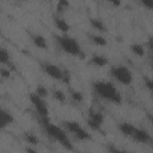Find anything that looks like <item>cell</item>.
<instances>
[{"label":"cell","instance_id":"1","mask_svg":"<svg viewBox=\"0 0 153 153\" xmlns=\"http://www.w3.org/2000/svg\"><path fill=\"white\" fill-rule=\"evenodd\" d=\"M92 91L98 98H100L108 103L115 104V105H120L123 100L122 94H121L120 90L116 87V85L111 81H108V80L93 81L92 82Z\"/></svg>","mask_w":153,"mask_h":153},{"label":"cell","instance_id":"2","mask_svg":"<svg viewBox=\"0 0 153 153\" xmlns=\"http://www.w3.org/2000/svg\"><path fill=\"white\" fill-rule=\"evenodd\" d=\"M42 129H43L44 134L48 137H50L51 140L59 142L63 148H66L68 151H73L74 149L73 145L71 143L68 133L63 127H59V126H56V124H54L51 122H47V123L42 124Z\"/></svg>","mask_w":153,"mask_h":153},{"label":"cell","instance_id":"3","mask_svg":"<svg viewBox=\"0 0 153 153\" xmlns=\"http://www.w3.org/2000/svg\"><path fill=\"white\" fill-rule=\"evenodd\" d=\"M56 43L59 45V48L67 55H71L73 57H78V59H84L85 57V53L80 45V43L72 36H69L68 33H61L59 36L55 37Z\"/></svg>","mask_w":153,"mask_h":153},{"label":"cell","instance_id":"4","mask_svg":"<svg viewBox=\"0 0 153 153\" xmlns=\"http://www.w3.org/2000/svg\"><path fill=\"white\" fill-rule=\"evenodd\" d=\"M29 99H30V103L32 104V106L35 108V111H36V115H37V120L41 123V126L47 123V122H50V120H49V108L47 105L45 98L38 96L33 91L32 93H30Z\"/></svg>","mask_w":153,"mask_h":153},{"label":"cell","instance_id":"5","mask_svg":"<svg viewBox=\"0 0 153 153\" xmlns=\"http://www.w3.org/2000/svg\"><path fill=\"white\" fill-rule=\"evenodd\" d=\"M109 74L112 80L122 86H130L134 81L133 72L124 65H115L110 68Z\"/></svg>","mask_w":153,"mask_h":153},{"label":"cell","instance_id":"6","mask_svg":"<svg viewBox=\"0 0 153 153\" xmlns=\"http://www.w3.org/2000/svg\"><path fill=\"white\" fill-rule=\"evenodd\" d=\"M41 69L43 71V73H45L49 78L57 80V81H62V82H69V72L61 68L60 66L44 61L39 63Z\"/></svg>","mask_w":153,"mask_h":153},{"label":"cell","instance_id":"7","mask_svg":"<svg viewBox=\"0 0 153 153\" xmlns=\"http://www.w3.org/2000/svg\"><path fill=\"white\" fill-rule=\"evenodd\" d=\"M62 127L67 130L68 134H71L72 136H74L78 141H90L92 139L91 134L76 121H63L62 123Z\"/></svg>","mask_w":153,"mask_h":153},{"label":"cell","instance_id":"8","mask_svg":"<svg viewBox=\"0 0 153 153\" xmlns=\"http://www.w3.org/2000/svg\"><path fill=\"white\" fill-rule=\"evenodd\" d=\"M104 121H105V116L102 112H99L97 110H92V109L88 111L86 123H87V127L91 128L92 130L100 131V129L104 124Z\"/></svg>","mask_w":153,"mask_h":153},{"label":"cell","instance_id":"9","mask_svg":"<svg viewBox=\"0 0 153 153\" xmlns=\"http://www.w3.org/2000/svg\"><path fill=\"white\" fill-rule=\"evenodd\" d=\"M131 139L135 141V142H139V143H143V145H148L152 142V137L149 135V133L142 128H136Z\"/></svg>","mask_w":153,"mask_h":153},{"label":"cell","instance_id":"10","mask_svg":"<svg viewBox=\"0 0 153 153\" xmlns=\"http://www.w3.org/2000/svg\"><path fill=\"white\" fill-rule=\"evenodd\" d=\"M88 65H91L92 67H96V68H103L109 65V59L102 54H93L88 59Z\"/></svg>","mask_w":153,"mask_h":153},{"label":"cell","instance_id":"11","mask_svg":"<svg viewBox=\"0 0 153 153\" xmlns=\"http://www.w3.org/2000/svg\"><path fill=\"white\" fill-rule=\"evenodd\" d=\"M117 128H118L120 133H121L123 136L131 139V136H133V134H134V131H135V129H136L137 127H136L135 124L130 123V122H121V123H118Z\"/></svg>","mask_w":153,"mask_h":153},{"label":"cell","instance_id":"12","mask_svg":"<svg viewBox=\"0 0 153 153\" xmlns=\"http://www.w3.org/2000/svg\"><path fill=\"white\" fill-rule=\"evenodd\" d=\"M53 23H54V26H55L61 33H68V31L71 30L69 23H68L66 19H63V18H61V17H59V16H54V17H53Z\"/></svg>","mask_w":153,"mask_h":153},{"label":"cell","instance_id":"13","mask_svg":"<svg viewBox=\"0 0 153 153\" xmlns=\"http://www.w3.org/2000/svg\"><path fill=\"white\" fill-rule=\"evenodd\" d=\"M30 39L32 42V44L42 50H45L48 48V42L45 39L44 36H42L41 33H30Z\"/></svg>","mask_w":153,"mask_h":153},{"label":"cell","instance_id":"14","mask_svg":"<svg viewBox=\"0 0 153 153\" xmlns=\"http://www.w3.org/2000/svg\"><path fill=\"white\" fill-rule=\"evenodd\" d=\"M14 122V116L12 115V112H10L6 109H1V115H0V124L1 128L5 129L6 127L11 126Z\"/></svg>","mask_w":153,"mask_h":153},{"label":"cell","instance_id":"15","mask_svg":"<svg viewBox=\"0 0 153 153\" xmlns=\"http://www.w3.org/2000/svg\"><path fill=\"white\" fill-rule=\"evenodd\" d=\"M90 25L91 27L97 31L98 33H104V32H108V26L105 25V23L99 19V18H90Z\"/></svg>","mask_w":153,"mask_h":153},{"label":"cell","instance_id":"16","mask_svg":"<svg viewBox=\"0 0 153 153\" xmlns=\"http://www.w3.org/2000/svg\"><path fill=\"white\" fill-rule=\"evenodd\" d=\"M129 50L133 55H135L136 57H143L146 55V48L141 44V43H133L129 45Z\"/></svg>","mask_w":153,"mask_h":153},{"label":"cell","instance_id":"17","mask_svg":"<svg viewBox=\"0 0 153 153\" xmlns=\"http://www.w3.org/2000/svg\"><path fill=\"white\" fill-rule=\"evenodd\" d=\"M88 39L94 45H98V47H105L108 44L106 38L103 35H100V33H90L88 35Z\"/></svg>","mask_w":153,"mask_h":153},{"label":"cell","instance_id":"18","mask_svg":"<svg viewBox=\"0 0 153 153\" xmlns=\"http://www.w3.org/2000/svg\"><path fill=\"white\" fill-rule=\"evenodd\" d=\"M23 140L25 141L26 145H32V146H36L39 143V139L36 134L31 133V131H25L23 133Z\"/></svg>","mask_w":153,"mask_h":153},{"label":"cell","instance_id":"19","mask_svg":"<svg viewBox=\"0 0 153 153\" xmlns=\"http://www.w3.org/2000/svg\"><path fill=\"white\" fill-rule=\"evenodd\" d=\"M51 97H53L57 103H60V104H65L66 100H67V94H66L62 90H60V88H55V90L51 92Z\"/></svg>","mask_w":153,"mask_h":153},{"label":"cell","instance_id":"20","mask_svg":"<svg viewBox=\"0 0 153 153\" xmlns=\"http://www.w3.org/2000/svg\"><path fill=\"white\" fill-rule=\"evenodd\" d=\"M69 97H71L72 100H73L74 103H76V104L82 103L84 99H85L84 93H82L81 91H79V90H75V88H71V91H69Z\"/></svg>","mask_w":153,"mask_h":153},{"label":"cell","instance_id":"21","mask_svg":"<svg viewBox=\"0 0 153 153\" xmlns=\"http://www.w3.org/2000/svg\"><path fill=\"white\" fill-rule=\"evenodd\" d=\"M0 62L2 66H6V65H10L11 62V55H10V51L6 49V48H1L0 49Z\"/></svg>","mask_w":153,"mask_h":153},{"label":"cell","instance_id":"22","mask_svg":"<svg viewBox=\"0 0 153 153\" xmlns=\"http://www.w3.org/2000/svg\"><path fill=\"white\" fill-rule=\"evenodd\" d=\"M35 92H36L38 96L43 97V98H47V97L49 96V91H48V88H47L44 85H37L36 88H35Z\"/></svg>","mask_w":153,"mask_h":153},{"label":"cell","instance_id":"23","mask_svg":"<svg viewBox=\"0 0 153 153\" xmlns=\"http://www.w3.org/2000/svg\"><path fill=\"white\" fill-rule=\"evenodd\" d=\"M137 2L146 10L153 11V0H137Z\"/></svg>","mask_w":153,"mask_h":153},{"label":"cell","instance_id":"24","mask_svg":"<svg viewBox=\"0 0 153 153\" xmlns=\"http://www.w3.org/2000/svg\"><path fill=\"white\" fill-rule=\"evenodd\" d=\"M0 73H1V76H2V79H8V78H10V74H11L10 69H7L5 66H2V67H1V69H0Z\"/></svg>","mask_w":153,"mask_h":153},{"label":"cell","instance_id":"25","mask_svg":"<svg viewBox=\"0 0 153 153\" xmlns=\"http://www.w3.org/2000/svg\"><path fill=\"white\" fill-rule=\"evenodd\" d=\"M145 86L147 87V90H149L151 92H153V79H145Z\"/></svg>","mask_w":153,"mask_h":153},{"label":"cell","instance_id":"26","mask_svg":"<svg viewBox=\"0 0 153 153\" xmlns=\"http://www.w3.org/2000/svg\"><path fill=\"white\" fill-rule=\"evenodd\" d=\"M105 149H106L108 152H120V151H121L118 147H116V146L112 145V143H109V145L105 147Z\"/></svg>","mask_w":153,"mask_h":153},{"label":"cell","instance_id":"27","mask_svg":"<svg viewBox=\"0 0 153 153\" xmlns=\"http://www.w3.org/2000/svg\"><path fill=\"white\" fill-rule=\"evenodd\" d=\"M103 1L110 4V5L115 6V7H118V6H121V4H122V0H103Z\"/></svg>","mask_w":153,"mask_h":153},{"label":"cell","instance_id":"28","mask_svg":"<svg viewBox=\"0 0 153 153\" xmlns=\"http://www.w3.org/2000/svg\"><path fill=\"white\" fill-rule=\"evenodd\" d=\"M68 7V2L66 0H60L59 1V8L62 10V8H67Z\"/></svg>","mask_w":153,"mask_h":153},{"label":"cell","instance_id":"29","mask_svg":"<svg viewBox=\"0 0 153 153\" xmlns=\"http://www.w3.org/2000/svg\"><path fill=\"white\" fill-rule=\"evenodd\" d=\"M32 145H27L25 148H24V151L25 152H37V148H35V147H31Z\"/></svg>","mask_w":153,"mask_h":153},{"label":"cell","instance_id":"30","mask_svg":"<svg viewBox=\"0 0 153 153\" xmlns=\"http://www.w3.org/2000/svg\"><path fill=\"white\" fill-rule=\"evenodd\" d=\"M148 47H149V49L153 51V37L149 38V41H148Z\"/></svg>","mask_w":153,"mask_h":153},{"label":"cell","instance_id":"31","mask_svg":"<svg viewBox=\"0 0 153 153\" xmlns=\"http://www.w3.org/2000/svg\"><path fill=\"white\" fill-rule=\"evenodd\" d=\"M147 117H148V121H149V123L153 126V114H148V115H147Z\"/></svg>","mask_w":153,"mask_h":153},{"label":"cell","instance_id":"32","mask_svg":"<svg viewBox=\"0 0 153 153\" xmlns=\"http://www.w3.org/2000/svg\"><path fill=\"white\" fill-rule=\"evenodd\" d=\"M151 147H152V149H153V140H152V142H151Z\"/></svg>","mask_w":153,"mask_h":153},{"label":"cell","instance_id":"33","mask_svg":"<svg viewBox=\"0 0 153 153\" xmlns=\"http://www.w3.org/2000/svg\"><path fill=\"white\" fill-rule=\"evenodd\" d=\"M18 1H26V0H18Z\"/></svg>","mask_w":153,"mask_h":153},{"label":"cell","instance_id":"34","mask_svg":"<svg viewBox=\"0 0 153 153\" xmlns=\"http://www.w3.org/2000/svg\"><path fill=\"white\" fill-rule=\"evenodd\" d=\"M151 93H152V97H153V92H151Z\"/></svg>","mask_w":153,"mask_h":153}]
</instances>
